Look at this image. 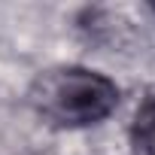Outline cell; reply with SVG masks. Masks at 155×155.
I'll return each mask as SVG.
<instances>
[{"mask_svg":"<svg viewBox=\"0 0 155 155\" xmlns=\"http://www.w3.org/2000/svg\"><path fill=\"white\" fill-rule=\"evenodd\" d=\"M31 104L43 119L61 128H85L104 122L119 104V85L88 67H55L37 76Z\"/></svg>","mask_w":155,"mask_h":155,"instance_id":"6da1fadb","label":"cell"},{"mask_svg":"<svg viewBox=\"0 0 155 155\" xmlns=\"http://www.w3.org/2000/svg\"><path fill=\"white\" fill-rule=\"evenodd\" d=\"M134 146L143 155H155V94L146 97L134 116Z\"/></svg>","mask_w":155,"mask_h":155,"instance_id":"7a4b0ae2","label":"cell"}]
</instances>
